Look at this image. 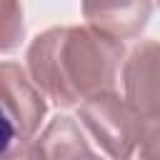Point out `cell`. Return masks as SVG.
<instances>
[{
  "mask_svg": "<svg viewBox=\"0 0 160 160\" xmlns=\"http://www.w3.org/2000/svg\"><path fill=\"white\" fill-rule=\"evenodd\" d=\"M122 58V42L90 25L50 28L28 48V75L55 105L72 108L112 90Z\"/></svg>",
  "mask_w": 160,
  "mask_h": 160,
  "instance_id": "cell-1",
  "label": "cell"
},
{
  "mask_svg": "<svg viewBox=\"0 0 160 160\" xmlns=\"http://www.w3.org/2000/svg\"><path fill=\"white\" fill-rule=\"evenodd\" d=\"M80 125L110 155V160H132L140 140V118L115 90H102L78 105Z\"/></svg>",
  "mask_w": 160,
  "mask_h": 160,
  "instance_id": "cell-2",
  "label": "cell"
},
{
  "mask_svg": "<svg viewBox=\"0 0 160 160\" xmlns=\"http://www.w3.org/2000/svg\"><path fill=\"white\" fill-rule=\"evenodd\" d=\"M0 85H2V115H5V155L15 148L32 142L48 105L45 92L32 82V78L18 62L0 65Z\"/></svg>",
  "mask_w": 160,
  "mask_h": 160,
  "instance_id": "cell-3",
  "label": "cell"
},
{
  "mask_svg": "<svg viewBox=\"0 0 160 160\" xmlns=\"http://www.w3.org/2000/svg\"><path fill=\"white\" fill-rule=\"evenodd\" d=\"M125 100L140 120L160 118V40L138 42L122 62Z\"/></svg>",
  "mask_w": 160,
  "mask_h": 160,
  "instance_id": "cell-4",
  "label": "cell"
},
{
  "mask_svg": "<svg viewBox=\"0 0 160 160\" xmlns=\"http://www.w3.org/2000/svg\"><path fill=\"white\" fill-rule=\"evenodd\" d=\"M150 0H82L88 25L112 40L138 38L150 20Z\"/></svg>",
  "mask_w": 160,
  "mask_h": 160,
  "instance_id": "cell-5",
  "label": "cell"
},
{
  "mask_svg": "<svg viewBox=\"0 0 160 160\" xmlns=\"http://www.w3.org/2000/svg\"><path fill=\"white\" fill-rule=\"evenodd\" d=\"M32 150L40 160H102L98 158L78 122L68 115H58L38 140H32Z\"/></svg>",
  "mask_w": 160,
  "mask_h": 160,
  "instance_id": "cell-6",
  "label": "cell"
},
{
  "mask_svg": "<svg viewBox=\"0 0 160 160\" xmlns=\"http://www.w3.org/2000/svg\"><path fill=\"white\" fill-rule=\"evenodd\" d=\"M22 38V8L20 0H2V40L0 48L8 52L18 48Z\"/></svg>",
  "mask_w": 160,
  "mask_h": 160,
  "instance_id": "cell-7",
  "label": "cell"
},
{
  "mask_svg": "<svg viewBox=\"0 0 160 160\" xmlns=\"http://www.w3.org/2000/svg\"><path fill=\"white\" fill-rule=\"evenodd\" d=\"M135 160H160V118L140 120V140Z\"/></svg>",
  "mask_w": 160,
  "mask_h": 160,
  "instance_id": "cell-8",
  "label": "cell"
},
{
  "mask_svg": "<svg viewBox=\"0 0 160 160\" xmlns=\"http://www.w3.org/2000/svg\"><path fill=\"white\" fill-rule=\"evenodd\" d=\"M5 160H40V158H38V152L32 150V142H25V145L15 148L12 152H8Z\"/></svg>",
  "mask_w": 160,
  "mask_h": 160,
  "instance_id": "cell-9",
  "label": "cell"
},
{
  "mask_svg": "<svg viewBox=\"0 0 160 160\" xmlns=\"http://www.w3.org/2000/svg\"><path fill=\"white\" fill-rule=\"evenodd\" d=\"M158 2H160V0H158Z\"/></svg>",
  "mask_w": 160,
  "mask_h": 160,
  "instance_id": "cell-10",
  "label": "cell"
}]
</instances>
